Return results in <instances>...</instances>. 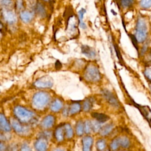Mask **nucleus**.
<instances>
[{"mask_svg": "<svg viewBox=\"0 0 151 151\" xmlns=\"http://www.w3.org/2000/svg\"><path fill=\"white\" fill-rule=\"evenodd\" d=\"M91 116L97 120L99 122L103 123L107 121L109 119V117L104 114L97 113V112H93L91 113Z\"/></svg>", "mask_w": 151, "mask_h": 151, "instance_id": "13", "label": "nucleus"}, {"mask_svg": "<svg viewBox=\"0 0 151 151\" xmlns=\"http://www.w3.org/2000/svg\"><path fill=\"white\" fill-rule=\"evenodd\" d=\"M2 139H4V136L0 134V140H2Z\"/></svg>", "mask_w": 151, "mask_h": 151, "instance_id": "38", "label": "nucleus"}, {"mask_svg": "<svg viewBox=\"0 0 151 151\" xmlns=\"http://www.w3.org/2000/svg\"><path fill=\"white\" fill-rule=\"evenodd\" d=\"M147 45H145L143 46V47L142 48V50H141V53L142 54H143V53L145 52V51L147 50Z\"/></svg>", "mask_w": 151, "mask_h": 151, "instance_id": "35", "label": "nucleus"}, {"mask_svg": "<svg viewBox=\"0 0 151 151\" xmlns=\"http://www.w3.org/2000/svg\"><path fill=\"white\" fill-rule=\"evenodd\" d=\"M83 150L88 151L90 150L91 146L93 144V139L90 136H85L82 140Z\"/></svg>", "mask_w": 151, "mask_h": 151, "instance_id": "14", "label": "nucleus"}, {"mask_svg": "<svg viewBox=\"0 0 151 151\" xmlns=\"http://www.w3.org/2000/svg\"><path fill=\"white\" fill-rule=\"evenodd\" d=\"M64 133L65 134V136L68 139H70L73 137V130L70 124L68 123L65 124L64 126Z\"/></svg>", "mask_w": 151, "mask_h": 151, "instance_id": "20", "label": "nucleus"}, {"mask_svg": "<svg viewBox=\"0 0 151 151\" xmlns=\"http://www.w3.org/2000/svg\"><path fill=\"white\" fill-rule=\"evenodd\" d=\"M145 74L148 79L151 80V68H148L146 69L145 71Z\"/></svg>", "mask_w": 151, "mask_h": 151, "instance_id": "33", "label": "nucleus"}, {"mask_svg": "<svg viewBox=\"0 0 151 151\" xmlns=\"http://www.w3.org/2000/svg\"><path fill=\"white\" fill-rule=\"evenodd\" d=\"M11 124L12 126L13 127V129H14V130L18 134H23L24 133H25V130L26 129L23 127L21 123L16 120H11Z\"/></svg>", "mask_w": 151, "mask_h": 151, "instance_id": "10", "label": "nucleus"}, {"mask_svg": "<svg viewBox=\"0 0 151 151\" xmlns=\"http://www.w3.org/2000/svg\"><path fill=\"white\" fill-rule=\"evenodd\" d=\"M130 38H131V40H132V42H133V44L134 47L136 48L137 50H138L137 41V40H136V37H135L134 35H132V34L130 35Z\"/></svg>", "mask_w": 151, "mask_h": 151, "instance_id": "31", "label": "nucleus"}, {"mask_svg": "<svg viewBox=\"0 0 151 151\" xmlns=\"http://www.w3.org/2000/svg\"><path fill=\"white\" fill-rule=\"evenodd\" d=\"M117 138L119 140V145H120L122 147H124V148L129 147L130 145V141L126 137L122 136Z\"/></svg>", "mask_w": 151, "mask_h": 151, "instance_id": "21", "label": "nucleus"}, {"mask_svg": "<svg viewBox=\"0 0 151 151\" xmlns=\"http://www.w3.org/2000/svg\"><path fill=\"white\" fill-rule=\"evenodd\" d=\"M91 123V125H92L93 130H94V132H97L100 130V124L99 122H92Z\"/></svg>", "mask_w": 151, "mask_h": 151, "instance_id": "30", "label": "nucleus"}, {"mask_svg": "<svg viewBox=\"0 0 151 151\" xmlns=\"http://www.w3.org/2000/svg\"><path fill=\"white\" fill-rule=\"evenodd\" d=\"M55 122V117L52 115L46 116L42 122V126L45 129L50 128L52 127Z\"/></svg>", "mask_w": 151, "mask_h": 151, "instance_id": "9", "label": "nucleus"}, {"mask_svg": "<svg viewBox=\"0 0 151 151\" xmlns=\"http://www.w3.org/2000/svg\"><path fill=\"white\" fill-rule=\"evenodd\" d=\"M31 149L29 147V146L27 145H22L21 147V150H30Z\"/></svg>", "mask_w": 151, "mask_h": 151, "instance_id": "34", "label": "nucleus"}, {"mask_svg": "<svg viewBox=\"0 0 151 151\" xmlns=\"http://www.w3.org/2000/svg\"><path fill=\"white\" fill-rule=\"evenodd\" d=\"M1 32L0 31V38H1Z\"/></svg>", "mask_w": 151, "mask_h": 151, "instance_id": "40", "label": "nucleus"}, {"mask_svg": "<svg viewBox=\"0 0 151 151\" xmlns=\"http://www.w3.org/2000/svg\"><path fill=\"white\" fill-rule=\"evenodd\" d=\"M45 1H48V0H45Z\"/></svg>", "mask_w": 151, "mask_h": 151, "instance_id": "42", "label": "nucleus"}, {"mask_svg": "<svg viewBox=\"0 0 151 151\" xmlns=\"http://www.w3.org/2000/svg\"><path fill=\"white\" fill-rule=\"evenodd\" d=\"M3 15L5 20L9 24H14L17 21V17L14 12L11 11L4 10Z\"/></svg>", "mask_w": 151, "mask_h": 151, "instance_id": "7", "label": "nucleus"}, {"mask_svg": "<svg viewBox=\"0 0 151 151\" xmlns=\"http://www.w3.org/2000/svg\"><path fill=\"white\" fill-rule=\"evenodd\" d=\"M35 148L39 151H44L47 149V143L44 139H40L35 143Z\"/></svg>", "mask_w": 151, "mask_h": 151, "instance_id": "12", "label": "nucleus"}, {"mask_svg": "<svg viewBox=\"0 0 151 151\" xmlns=\"http://www.w3.org/2000/svg\"><path fill=\"white\" fill-rule=\"evenodd\" d=\"M119 142L118 138L114 139L110 145V147L112 150H116L119 147Z\"/></svg>", "mask_w": 151, "mask_h": 151, "instance_id": "29", "label": "nucleus"}, {"mask_svg": "<svg viewBox=\"0 0 151 151\" xmlns=\"http://www.w3.org/2000/svg\"><path fill=\"white\" fill-rule=\"evenodd\" d=\"M55 66L57 69H59L61 67V64L60 63V62L59 61H57V62L55 63Z\"/></svg>", "mask_w": 151, "mask_h": 151, "instance_id": "36", "label": "nucleus"}, {"mask_svg": "<svg viewBox=\"0 0 151 151\" xmlns=\"http://www.w3.org/2000/svg\"><path fill=\"white\" fill-rule=\"evenodd\" d=\"M62 107H63V102L59 99H56L52 103L50 109L52 111L57 112L60 110Z\"/></svg>", "mask_w": 151, "mask_h": 151, "instance_id": "15", "label": "nucleus"}, {"mask_svg": "<svg viewBox=\"0 0 151 151\" xmlns=\"http://www.w3.org/2000/svg\"><path fill=\"white\" fill-rule=\"evenodd\" d=\"M103 95L105 97V99L107 100V101L112 106L114 107H118L119 106V102L116 98L114 97V96L110 93L109 91L104 90L102 91Z\"/></svg>", "mask_w": 151, "mask_h": 151, "instance_id": "6", "label": "nucleus"}, {"mask_svg": "<svg viewBox=\"0 0 151 151\" xmlns=\"http://www.w3.org/2000/svg\"><path fill=\"white\" fill-rule=\"evenodd\" d=\"M113 126L112 124H108L100 129V133L101 136H106L109 134L113 130Z\"/></svg>", "mask_w": 151, "mask_h": 151, "instance_id": "16", "label": "nucleus"}, {"mask_svg": "<svg viewBox=\"0 0 151 151\" xmlns=\"http://www.w3.org/2000/svg\"><path fill=\"white\" fill-rule=\"evenodd\" d=\"M92 107V101L90 99L86 100L83 104V109L85 111H88Z\"/></svg>", "mask_w": 151, "mask_h": 151, "instance_id": "24", "label": "nucleus"}, {"mask_svg": "<svg viewBox=\"0 0 151 151\" xmlns=\"http://www.w3.org/2000/svg\"><path fill=\"white\" fill-rule=\"evenodd\" d=\"M53 85L52 78L48 76L38 78L34 83V86L38 88H50Z\"/></svg>", "mask_w": 151, "mask_h": 151, "instance_id": "5", "label": "nucleus"}, {"mask_svg": "<svg viewBox=\"0 0 151 151\" xmlns=\"http://www.w3.org/2000/svg\"><path fill=\"white\" fill-rule=\"evenodd\" d=\"M50 95L44 91H40L35 93L32 97V104L37 109H43L49 103Z\"/></svg>", "mask_w": 151, "mask_h": 151, "instance_id": "1", "label": "nucleus"}, {"mask_svg": "<svg viewBox=\"0 0 151 151\" xmlns=\"http://www.w3.org/2000/svg\"><path fill=\"white\" fill-rule=\"evenodd\" d=\"M0 4L5 6H9L12 5V1L11 0H0Z\"/></svg>", "mask_w": 151, "mask_h": 151, "instance_id": "32", "label": "nucleus"}, {"mask_svg": "<svg viewBox=\"0 0 151 151\" xmlns=\"http://www.w3.org/2000/svg\"><path fill=\"white\" fill-rule=\"evenodd\" d=\"M86 13V10L84 8H81L79 11H78V17H79V21H80V27L85 29L86 28V25L83 22V16L84 14Z\"/></svg>", "mask_w": 151, "mask_h": 151, "instance_id": "22", "label": "nucleus"}, {"mask_svg": "<svg viewBox=\"0 0 151 151\" xmlns=\"http://www.w3.org/2000/svg\"><path fill=\"white\" fill-rule=\"evenodd\" d=\"M20 17L21 19L25 22H29L32 18H33V14L28 11H24L21 13Z\"/></svg>", "mask_w": 151, "mask_h": 151, "instance_id": "17", "label": "nucleus"}, {"mask_svg": "<svg viewBox=\"0 0 151 151\" xmlns=\"http://www.w3.org/2000/svg\"><path fill=\"white\" fill-rule=\"evenodd\" d=\"M96 146L98 150H103L106 147V142L104 140L100 139L96 143Z\"/></svg>", "mask_w": 151, "mask_h": 151, "instance_id": "28", "label": "nucleus"}, {"mask_svg": "<svg viewBox=\"0 0 151 151\" xmlns=\"http://www.w3.org/2000/svg\"><path fill=\"white\" fill-rule=\"evenodd\" d=\"M64 127H58L55 132V137L57 141L61 142L64 139Z\"/></svg>", "mask_w": 151, "mask_h": 151, "instance_id": "19", "label": "nucleus"}, {"mask_svg": "<svg viewBox=\"0 0 151 151\" xmlns=\"http://www.w3.org/2000/svg\"><path fill=\"white\" fill-rule=\"evenodd\" d=\"M134 3V0H120L121 5L123 8H128L131 6Z\"/></svg>", "mask_w": 151, "mask_h": 151, "instance_id": "27", "label": "nucleus"}, {"mask_svg": "<svg viewBox=\"0 0 151 151\" xmlns=\"http://www.w3.org/2000/svg\"><path fill=\"white\" fill-rule=\"evenodd\" d=\"M149 88H150V90H151V83H149Z\"/></svg>", "mask_w": 151, "mask_h": 151, "instance_id": "39", "label": "nucleus"}, {"mask_svg": "<svg viewBox=\"0 0 151 151\" xmlns=\"http://www.w3.org/2000/svg\"><path fill=\"white\" fill-rule=\"evenodd\" d=\"M14 113L17 118L22 123H27L34 116V113L30 110L22 106H16L14 109Z\"/></svg>", "mask_w": 151, "mask_h": 151, "instance_id": "2", "label": "nucleus"}, {"mask_svg": "<svg viewBox=\"0 0 151 151\" xmlns=\"http://www.w3.org/2000/svg\"><path fill=\"white\" fill-rule=\"evenodd\" d=\"M147 37V25L143 18L138 19L136 24V38L139 42H143Z\"/></svg>", "mask_w": 151, "mask_h": 151, "instance_id": "3", "label": "nucleus"}, {"mask_svg": "<svg viewBox=\"0 0 151 151\" xmlns=\"http://www.w3.org/2000/svg\"><path fill=\"white\" fill-rule=\"evenodd\" d=\"M84 131V124L82 122L79 121L77 122L76 125V133L78 136H81Z\"/></svg>", "mask_w": 151, "mask_h": 151, "instance_id": "23", "label": "nucleus"}, {"mask_svg": "<svg viewBox=\"0 0 151 151\" xmlns=\"http://www.w3.org/2000/svg\"><path fill=\"white\" fill-rule=\"evenodd\" d=\"M1 24H0V28H1Z\"/></svg>", "mask_w": 151, "mask_h": 151, "instance_id": "41", "label": "nucleus"}, {"mask_svg": "<svg viewBox=\"0 0 151 151\" xmlns=\"http://www.w3.org/2000/svg\"><path fill=\"white\" fill-rule=\"evenodd\" d=\"M81 109V105L80 104L78 103H74L71 104L69 110H68V113L70 114H74L77 113L79 112Z\"/></svg>", "mask_w": 151, "mask_h": 151, "instance_id": "18", "label": "nucleus"}, {"mask_svg": "<svg viewBox=\"0 0 151 151\" xmlns=\"http://www.w3.org/2000/svg\"><path fill=\"white\" fill-rule=\"evenodd\" d=\"M81 52L86 56L90 58H94L96 56V51L92 47L88 45H82Z\"/></svg>", "mask_w": 151, "mask_h": 151, "instance_id": "8", "label": "nucleus"}, {"mask_svg": "<svg viewBox=\"0 0 151 151\" xmlns=\"http://www.w3.org/2000/svg\"><path fill=\"white\" fill-rule=\"evenodd\" d=\"M84 131L86 133H90L91 132V131L93 130L91 122H90L88 120L86 121L84 124Z\"/></svg>", "mask_w": 151, "mask_h": 151, "instance_id": "26", "label": "nucleus"}, {"mask_svg": "<svg viewBox=\"0 0 151 151\" xmlns=\"http://www.w3.org/2000/svg\"><path fill=\"white\" fill-rule=\"evenodd\" d=\"M0 128L5 132H9L11 130L9 124L2 113H0Z\"/></svg>", "mask_w": 151, "mask_h": 151, "instance_id": "11", "label": "nucleus"}, {"mask_svg": "<svg viewBox=\"0 0 151 151\" xmlns=\"http://www.w3.org/2000/svg\"><path fill=\"white\" fill-rule=\"evenodd\" d=\"M84 77L88 81L96 82L100 79V74L97 67L94 65H89L85 71Z\"/></svg>", "mask_w": 151, "mask_h": 151, "instance_id": "4", "label": "nucleus"}, {"mask_svg": "<svg viewBox=\"0 0 151 151\" xmlns=\"http://www.w3.org/2000/svg\"><path fill=\"white\" fill-rule=\"evenodd\" d=\"M5 149V145L2 142H0V151L4 150Z\"/></svg>", "mask_w": 151, "mask_h": 151, "instance_id": "37", "label": "nucleus"}, {"mask_svg": "<svg viewBox=\"0 0 151 151\" xmlns=\"http://www.w3.org/2000/svg\"><path fill=\"white\" fill-rule=\"evenodd\" d=\"M140 5L144 9H149L151 8V0H140Z\"/></svg>", "mask_w": 151, "mask_h": 151, "instance_id": "25", "label": "nucleus"}]
</instances>
